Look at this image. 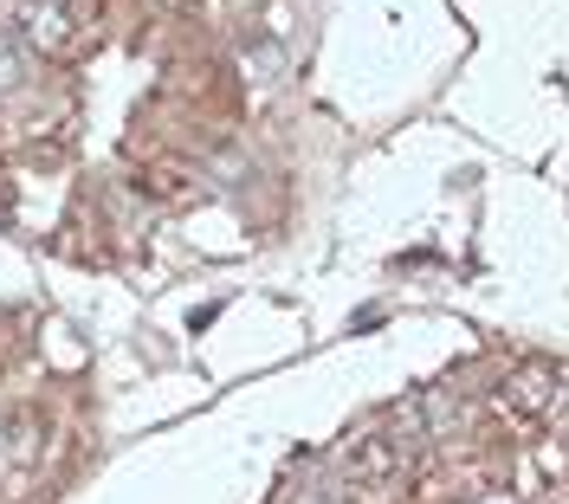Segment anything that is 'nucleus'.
Listing matches in <instances>:
<instances>
[{
    "label": "nucleus",
    "mask_w": 569,
    "mask_h": 504,
    "mask_svg": "<svg viewBox=\"0 0 569 504\" xmlns=\"http://www.w3.org/2000/svg\"><path fill=\"white\" fill-rule=\"evenodd\" d=\"M498 401H505L511 414H525V421H550V414H563L569 407V389L550 375V369H537L531 362V369H518V375L498 389Z\"/></svg>",
    "instance_id": "f257e3e1"
},
{
    "label": "nucleus",
    "mask_w": 569,
    "mask_h": 504,
    "mask_svg": "<svg viewBox=\"0 0 569 504\" xmlns=\"http://www.w3.org/2000/svg\"><path fill=\"white\" fill-rule=\"evenodd\" d=\"M71 13L59 7V0H27L20 7V20H13V39L27 46V52H46V59H59V52H71Z\"/></svg>",
    "instance_id": "f03ea898"
},
{
    "label": "nucleus",
    "mask_w": 569,
    "mask_h": 504,
    "mask_svg": "<svg viewBox=\"0 0 569 504\" xmlns=\"http://www.w3.org/2000/svg\"><path fill=\"white\" fill-rule=\"evenodd\" d=\"M291 504H356V492L330 466H318V472H305V485L291 492Z\"/></svg>",
    "instance_id": "7ed1b4c3"
}]
</instances>
